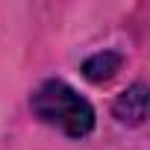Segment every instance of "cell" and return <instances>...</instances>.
<instances>
[{
    "mask_svg": "<svg viewBox=\"0 0 150 150\" xmlns=\"http://www.w3.org/2000/svg\"><path fill=\"white\" fill-rule=\"evenodd\" d=\"M33 112L50 124V127H59L65 135L71 138H83L94 129V109L86 97H80L68 83L62 80H47L41 83L35 91H33V100H30Z\"/></svg>",
    "mask_w": 150,
    "mask_h": 150,
    "instance_id": "cell-1",
    "label": "cell"
},
{
    "mask_svg": "<svg viewBox=\"0 0 150 150\" xmlns=\"http://www.w3.org/2000/svg\"><path fill=\"white\" fill-rule=\"evenodd\" d=\"M112 109H115V118H118L121 124H129V127L144 124V118H147V86H144V83L129 86V88L115 100Z\"/></svg>",
    "mask_w": 150,
    "mask_h": 150,
    "instance_id": "cell-2",
    "label": "cell"
},
{
    "mask_svg": "<svg viewBox=\"0 0 150 150\" xmlns=\"http://www.w3.org/2000/svg\"><path fill=\"white\" fill-rule=\"evenodd\" d=\"M121 65H124V56L121 53L103 50V53H94V56H88L83 62V77L88 83H106V80H112L115 74L121 71Z\"/></svg>",
    "mask_w": 150,
    "mask_h": 150,
    "instance_id": "cell-3",
    "label": "cell"
}]
</instances>
